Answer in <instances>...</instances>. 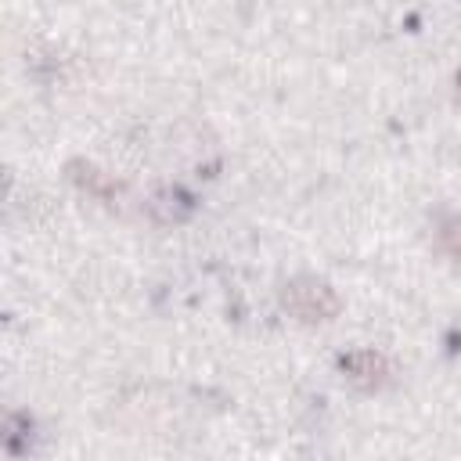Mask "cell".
<instances>
[{
	"mask_svg": "<svg viewBox=\"0 0 461 461\" xmlns=\"http://www.w3.org/2000/svg\"><path fill=\"white\" fill-rule=\"evenodd\" d=\"M436 241H439V249H443L450 259L461 263V216H447V220L439 223V230H436Z\"/></svg>",
	"mask_w": 461,
	"mask_h": 461,
	"instance_id": "5",
	"label": "cell"
},
{
	"mask_svg": "<svg viewBox=\"0 0 461 461\" xmlns=\"http://www.w3.org/2000/svg\"><path fill=\"white\" fill-rule=\"evenodd\" d=\"M457 97H461V72H457Z\"/></svg>",
	"mask_w": 461,
	"mask_h": 461,
	"instance_id": "6",
	"label": "cell"
},
{
	"mask_svg": "<svg viewBox=\"0 0 461 461\" xmlns=\"http://www.w3.org/2000/svg\"><path fill=\"white\" fill-rule=\"evenodd\" d=\"M339 367H342V375H346L353 385H360V389H382V385L393 378L389 357H385V353H375V349H353V353H346V357L339 360Z\"/></svg>",
	"mask_w": 461,
	"mask_h": 461,
	"instance_id": "2",
	"label": "cell"
},
{
	"mask_svg": "<svg viewBox=\"0 0 461 461\" xmlns=\"http://www.w3.org/2000/svg\"><path fill=\"white\" fill-rule=\"evenodd\" d=\"M68 176H72L86 194H94V198L104 202V205H115V202L122 198V184H119L115 176H108L104 169L90 166V162H72V166H68Z\"/></svg>",
	"mask_w": 461,
	"mask_h": 461,
	"instance_id": "3",
	"label": "cell"
},
{
	"mask_svg": "<svg viewBox=\"0 0 461 461\" xmlns=\"http://www.w3.org/2000/svg\"><path fill=\"white\" fill-rule=\"evenodd\" d=\"M281 303L292 317L306 321V324H317V321H331L339 313V295L328 281L321 277H292L285 281L281 288Z\"/></svg>",
	"mask_w": 461,
	"mask_h": 461,
	"instance_id": "1",
	"label": "cell"
},
{
	"mask_svg": "<svg viewBox=\"0 0 461 461\" xmlns=\"http://www.w3.org/2000/svg\"><path fill=\"white\" fill-rule=\"evenodd\" d=\"M148 209H151V216L158 220V223H180L187 212H191V198L184 194V191H158L151 202H148Z\"/></svg>",
	"mask_w": 461,
	"mask_h": 461,
	"instance_id": "4",
	"label": "cell"
}]
</instances>
